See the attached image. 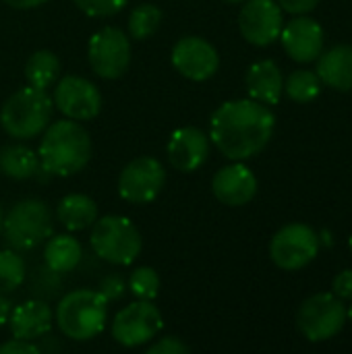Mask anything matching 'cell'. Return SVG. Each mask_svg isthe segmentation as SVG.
<instances>
[{"instance_id":"cell-39","label":"cell","mask_w":352,"mask_h":354,"mask_svg":"<svg viewBox=\"0 0 352 354\" xmlns=\"http://www.w3.org/2000/svg\"><path fill=\"white\" fill-rule=\"evenodd\" d=\"M0 228H2V207H0Z\"/></svg>"},{"instance_id":"cell-21","label":"cell","mask_w":352,"mask_h":354,"mask_svg":"<svg viewBox=\"0 0 352 354\" xmlns=\"http://www.w3.org/2000/svg\"><path fill=\"white\" fill-rule=\"evenodd\" d=\"M56 216L68 232H79L91 228L98 220V203L83 193H73L60 199Z\"/></svg>"},{"instance_id":"cell-12","label":"cell","mask_w":352,"mask_h":354,"mask_svg":"<svg viewBox=\"0 0 352 354\" xmlns=\"http://www.w3.org/2000/svg\"><path fill=\"white\" fill-rule=\"evenodd\" d=\"M54 106L71 120H91L102 112V93L85 77L66 75L56 83Z\"/></svg>"},{"instance_id":"cell-14","label":"cell","mask_w":352,"mask_h":354,"mask_svg":"<svg viewBox=\"0 0 352 354\" xmlns=\"http://www.w3.org/2000/svg\"><path fill=\"white\" fill-rule=\"evenodd\" d=\"M174 68L191 81H207L220 68L218 50L199 35L180 37L172 48Z\"/></svg>"},{"instance_id":"cell-31","label":"cell","mask_w":352,"mask_h":354,"mask_svg":"<svg viewBox=\"0 0 352 354\" xmlns=\"http://www.w3.org/2000/svg\"><path fill=\"white\" fill-rule=\"evenodd\" d=\"M191 351L180 338L176 336H164L160 338L158 342H154L149 348H147V354H187Z\"/></svg>"},{"instance_id":"cell-5","label":"cell","mask_w":352,"mask_h":354,"mask_svg":"<svg viewBox=\"0 0 352 354\" xmlns=\"http://www.w3.org/2000/svg\"><path fill=\"white\" fill-rule=\"evenodd\" d=\"M89 243L93 253L112 266H131L143 249L141 232L124 216L98 218L91 226Z\"/></svg>"},{"instance_id":"cell-23","label":"cell","mask_w":352,"mask_h":354,"mask_svg":"<svg viewBox=\"0 0 352 354\" xmlns=\"http://www.w3.org/2000/svg\"><path fill=\"white\" fill-rule=\"evenodd\" d=\"M81 257H83L81 243L73 239L71 234H58L46 241L44 261H46V268H50L56 274L73 272L81 263Z\"/></svg>"},{"instance_id":"cell-20","label":"cell","mask_w":352,"mask_h":354,"mask_svg":"<svg viewBox=\"0 0 352 354\" xmlns=\"http://www.w3.org/2000/svg\"><path fill=\"white\" fill-rule=\"evenodd\" d=\"M317 77L336 91H352V46H334L317 56Z\"/></svg>"},{"instance_id":"cell-2","label":"cell","mask_w":352,"mask_h":354,"mask_svg":"<svg viewBox=\"0 0 352 354\" xmlns=\"http://www.w3.org/2000/svg\"><path fill=\"white\" fill-rule=\"evenodd\" d=\"M39 168L54 176L81 172L91 158V137L79 120H58L46 127L37 147Z\"/></svg>"},{"instance_id":"cell-36","label":"cell","mask_w":352,"mask_h":354,"mask_svg":"<svg viewBox=\"0 0 352 354\" xmlns=\"http://www.w3.org/2000/svg\"><path fill=\"white\" fill-rule=\"evenodd\" d=\"M10 309H12V303L0 292V326L8 324V315H10Z\"/></svg>"},{"instance_id":"cell-19","label":"cell","mask_w":352,"mask_h":354,"mask_svg":"<svg viewBox=\"0 0 352 354\" xmlns=\"http://www.w3.org/2000/svg\"><path fill=\"white\" fill-rule=\"evenodd\" d=\"M245 85L251 100H257L266 106H276L284 93V79L274 60H259L251 64L245 77Z\"/></svg>"},{"instance_id":"cell-16","label":"cell","mask_w":352,"mask_h":354,"mask_svg":"<svg viewBox=\"0 0 352 354\" xmlns=\"http://www.w3.org/2000/svg\"><path fill=\"white\" fill-rule=\"evenodd\" d=\"M212 193L220 203L228 207H241L257 195V178L243 162H234L214 174Z\"/></svg>"},{"instance_id":"cell-38","label":"cell","mask_w":352,"mask_h":354,"mask_svg":"<svg viewBox=\"0 0 352 354\" xmlns=\"http://www.w3.org/2000/svg\"><path fill=\"white\" fill-rule=\"evenodd\" d=\"M224 2H230V4H239V2H245V0H224Z\"/></svg>"},{"instance_id":"cell-24","label":"cell","mask_w":352,"mask_h":354,"mask_svg":"<svg viewBox=\"0 0 352 354\" xmlns=\"http://www.w3.org/2000/svg\"><path fill=\"white\" fill-rule=\"evenodd\" d=\"M60 75V60L52 50H37L25 62V79L31 87L50 89Z\"/></svg>"},{"instance_id":"cell-17","label":"cell","mask_w":352,"mask_h":354,"mask_svg":"<svg viewBox=\"0 0 352 354\" xmlns=\"http://www.w3.org/2000/svg\"><path fill=\"white\" fill-rule=\"evenodd\" d=\"M168 160L178 172H195L210 156V139L197 127L176 129L168 141Z\"/></svg>"},{"instance_id":"cell-9","label":"cell","mask_w":352,"mask_h":354,"mask_svg":"<svg viewBox=\"0 0 352 354\" xmlns=\"http://www.w3.org/2000/svg\"><path fill=\"white\" fill-rule=\"evenodd\" d=\"M87 60L91 71L102 79H118L131 64V39L118 27L95 31L87 44Z\"/></svg>"},{"instance_id":"cell-7","label":"cell","mask_w":352,"mask_h":354,"mask_svg":"<svg viewBox=\"0 0 352 354\" xmlns=\"http://www.w3.org/2000/svg\"><path fill=\"white\" fill-rule=\"evenodd\" d=\"M344 324L346 309L334 292L309 297L297 313V328L309 342H326L338 336Z\"/></svg>"},{"instance_id":"cell-11","label":"cell","mask_w":352,"mask_h":354,"mask_svg":"<svg viewBox=\"0 0 352 354\" xmlns=\"http://www.w3.org/2000/svg\"><path fill=\"white\" fill-rule=\"evenodd\" d=\"M166 185V168L151 156L131 160L118 176V195L135 205L151 203Z\"/></svg>"},{"instance_id":"cell-22","label":"cell","mask_w":352,"mask_h":354,"mask_svg":"<svg viewBox=\"0 0 352 354\" xmlns=\"http://www.w3.org/2000/svg\"><path fill=\"white\" fill-rule=\"evenodd\" d=\"M39 170L37 153L23 143H8L0 147V174L12 180L33 178Z\"/></svg>"},{"instance_id":"cell-18","label":"cell","mask_w":352,"mask_h":354,"mask_svg":"<svg viewBox=\"0 0 352 354\" xmlns=\"http://www.w3.org/2000/svg\"><path fill=\"white\" fill-rule=\"evenodd\" d=\"M8 326L12 338L35 342L50 334L52 330V309L41 299L25 301L10 309Z\"/></svg>"},{"instance_id":"cell-1","label":"cell","mask_w":352,"mask_h":354,"mask_svg":"<svg viewBox=\"0 0 352 354\" xmlns=\"http://www.w3.org/2000/svg\"><path fill=\"white\" fill-rule=\"evenodd\" d=\"M276 129L274 112L257 100H230L210 120V139L232 162L261 153Z\"/></svg>"},{"instance_id":"cell-13","label":"cell","mask_w":352,"mask_h":354,"mask_svg":"<svg viewBox=\"0 0 352 354\" xmlns=\"http://www.w3.org/2000/svg\"><path fill=\"white\" fill-rule=\"evenodd\" d=\"M282 27V8L276 0H245L239 12V29L249 44L266 48L280 37Z\"/></svg>"},{"instance_id":"cell-34","label":"cell","mask_w":352,"mask_h":354,"mask_svg":"<svg viewBox=\"0 0 352 354\" xmlns=\"http://www.w3.org/2000/svg\"><path fill=\"white\" fill-rule=\"evenodd\" d=\"M278 4L290 15H307L319 4V0H278Z\"/></svg>"},{"instance_id":"cell-40","label":"cell","mask_w":352,"mask_h":354,"mask_svg":"<svg viewBox=\"0 0 352 354\" xmlns=\"http://www.w3.org/2000/svg\"><path fill=\"white\" fill-rule=\"evenodd\" d=\"M349 245H351V251H352V234H351V239H349Z\"/></svg>"},{"instance_id":"cell-4","label":"cell","mask_w":352,"mask_h":354,"mask_svg":"<svg viewBox=\"0 0 352 354\" xmlns=\"http://www.w3.org/2000/svg\"><path fill=\"white\" fill-rule=\"evenodd\" d=\"M54 102L46 89L23 87L6 97L0 110V124L12 139H33L52 122Z\"/></svg>"},{"instance_id":"cell-30","label":"cell","mask_w":352,"mask_h":354,"mask_svg":"<svg viewBox=\"0 0 352 354\" xmlns=\"http://www.w3.org/2000/svg\"><path fill=\"white\" fill-rule=\"evenodd\" d=\"M98 292H100L108 303H116V301H120V299L124 297V292H127V280H124L120 274L112 272V274H108V276H104V278L100 280Z\"/></svg>"},{"instance_id":"cell-6","label":"cell","mask_w":352,"mask_h":354,"mask_svg":"<svg viewBox=\"0 0 352 354\" xmlns=\"http://www.w3.org/2000/svg\"><path fill=\"white\" fill-rule=\"evenodd\" d=\"M0 230L15 251H31L52 236V212L41 199H23L2 218Z\"/></svg>"},{"instance_id":"cell-3","label":"cell","mask_w":352,"mask_h":354,"mask_svg":"<svg viewBox=\"0 0 352 354\" xmlns=\"http://www.w3.org/2000/svg\"><path fill=\"white\" fill-rule=\"evenodd\" d=\"M54 319L68 340L87 342L102 334L108 319V301L98 290H71L60 299Z\"/></svg>"},{"instance_id":"cell-8","label":"cell","mask_w":352,"mask_h":354,"mask_svg":"<svg viewBox=\"0 0 352 354\" xmlns=\"http://www.w3.org/2000/svg\"><path fill=\"white\" fill-rule=\"evenodd\" d=\"M319 253L317 232L301 222L282 226L270 241V257L276 268L297 272L307 268Z\"/></svg>"},{"instance_id":"cell-25","label":"cell","mask_w":352,"mask_h":354,"mask_svg":"<svg viewBox=\"0 0 352 354\" xmlns=\"http://www.w3.org/2000/svg\"><path fill=\"white\" fill-rule=\"evenodd\" d=\"M319 91H322V81H319L317 73H313V71L299 68V71L290 73L288 79L284 81V93L297 104L313 102L319 95Z\"/></svg>"},{"instance_id":"cell-37","label":"cell","mask_w":352,"mask_h":354,"mask_svg":"<svg viewBox=\"0 0 352 354\" xmlns=\"http://www.w3.org/2000/svg\"><path fill=\"white\" fill-rule=\"evenodd\" d=\"M346 317H349V319H351V322H352V305H351V307H349V311H346Z\"/></svg>"},{"instance_id":"cell-28","label":"cell","mask_w":352,"mask_h":354,"mask_svg":"<svg viewBox=\"0 0 352 354\" xmlns=\"http://www.w3.org/2000/svg\"><path fill=\"white\" fill-rule=\"evenodd\" d=\"M127 288L139 301H154L160 292V276L154 268H137L131 272Z\"/></svg>"},{"instance_id":"cell-10","label":"cell","mask_w":352,"mask_h":354,"mask_svg":"<svg viewBox=\"0 0 352 354\" xmlns=\"http://www.w3.org/2000/svg\"><path fill=\"white\" fill-rule=\"evenodd\" d=\"M162 326V313L151 301H135L114 315L112 338L124 348H135L151 342Z\"/></svg>"},{"instance_id":"cell-27","label":"cell","mask_w":352,"mask_h":354,"mask_svg":"<svg viewBox=\"0 0 352 354\" xmlns=\"http://www.w3.org/2000/svg\"><path fill=\"white\" fill-rule=\"evenodd\" d=\"M27 276V268L19 251H0V292H15Z\"/></svg>"},{"instance_id":"cell-33","label":"cell","mask_w":352,"mask_h":354,"mask_svg":"<svg viewBox=\"0 0 352 354\" xmlns=\"http://www.w3.org/2000/svg\"><path fill=\"white\" fill-rule=\"evenodd\" d=\"M39 348L29 342V340H19V338H12L4 344H0V354H37Z\"/></svg>"},{"instance_id":"cell-15","label":"cell","mask_w":352,"mask_h":354,"mask_svg":"<svg viewBox=\"0 0 352 354\" xmlns=\"http://www.w3.org/2000/svg\"><path fill=\"white\" fill-rule=\"evenodd\" d=\"M284 52L297 62H313L324 52V29L322 25L305 15H297L280 31Z\"/></svg>"},{"instance_id":"cell-26","label":"cell","mask_w":352,"mask_h":354,"mask_svg":"<svg viewBox=\"0 0 352 354\" xmlns=\"http://www.w3.org/2000/svg\"><path fill=\"white\" fill-rule=\"evenodd\" d=\"M162 23V10L156 4H139L129 15V35L131 39H147L158 31Z\"/></svg>"},{"instance_id":"cell-32","label":"cell","mask_w":352,"mask_h":354,"mask_svg":"<svg viewBox=\"0 0 352 354\" xmlns=\"http://www.w3.org/2000/svg\"><path fill=\"white\" fill-rule=\"evenodd\" d=\"M332 292L340 301H352V270H344L334 278Z\"/></svg>"},{"instance_id":"cell-29","label":"cell","mask_w":352,"mask_h":354,"mask_svg":"<svg viewBox=\"0 0 352 354\" xmlns=\"http://www.w3.org/2000/svg\"><path fill=\"white\" fill-rule=\"evenodd\" d=\"M129 0H75L77 8L87 17H112L127 6Z\"/></svg>"},{"instance_id":"cell-35","label":"cell","mask_w":352,"mask_h":354,"mask_svg":"<svg viewBox=\"0 0 352 354\" xmlns=\"http://www.w3.org/2000/svg\"><path fill=\"white\" fill-rule=\"evenodd\" d=\"M2 2L12 6V8H19V10H31V8H37V6L46 4L48 0H2Z\"/></svg>"}]
</instances>
